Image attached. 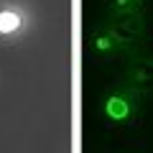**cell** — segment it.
<instances>
[{"mask_svg": "<svg viewBox=\"0 0 153 153\" xmlns=\"http://www.w3.org/2000/svg\"><path fill=\"white\" fill-rule=\"evenodd\" d=\"M107 112L112 115V117H123V115H125V102H123V100H110Z\"/></svg>", "mask_w": 153, "mask_h": 153, "instance_id": "obj_2", "label": "cell"}, {"mask_svg": "<svg viewBox=\"0 0 153 153\" xmlns=\"http://www.w3.org/2000/svg\"><path fill=\"white\" fill-rule=\"evenodd\" d=\"M18 26H21V18H18L16 13H10V10L0 13V33H10V31H16Z\"/></svg>", "mask_w": 153, "mask_h": 153, "instance_id": "obj_1", "label": "cell"}]
</instances>
